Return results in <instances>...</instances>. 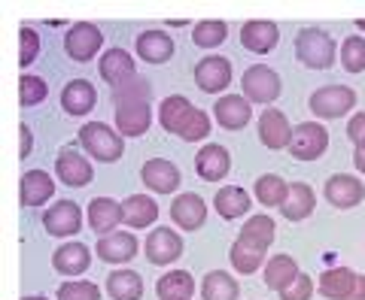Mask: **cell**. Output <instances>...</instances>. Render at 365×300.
Segmentation results:
<instances>
[{
	"label": "cell",
	"mask_w": 365,
	"mask_h": 300,
	"mask_svg": "<svg viewBox=\"0 0 365 300\" xmlns=\"http://www.w3.org/2000/svg\"><path fill=\"white\" fill-rule=\"evenodd\" d=\"M323 194H326L329 203L338 206V210H353V206L362 203L365 186H362V179L350 176V173H335V176H329Z\"/></svg>",
	"instance_id": "ba28073f"
},
{
	"label": "cell",
	"mask_w": 365,
	"mask_h": 300,
	"mask_svg": "<svg viewBox=\"0 0 365 300\" xmlns=\"http://www.w3.org/2000/svg\"><path fill=\"white\" fill-rule=\"evenodd\" d=\"M274 227H277V225H274L268 215H253V218H250V222L244 225V230H241V237H237V240H241V243H247V246H253V249L265 252V249L274 243Z\"/></svg>",
	"instance_id": "e575fe53"
},
{
	"label": "cell",
	"mask_w": 365,
	"mask_h": 300,
	"mask_svg": "<svg viewBox=\"0 0 365 300\" xmlns=\"http://www.w3.org/2000/svg\"><path fill=\"white\" fill-rule=\"evenodd\" d=\"M170 222L182 230H198L207 222V203H204L195 191L180 194V198L170 203Z\"/></svg>",
	"instance_id": "4fadbf2b"
},
{
	"label": "cell",
	"mask_w": 365,
	"mask_h": 300,
	"mask_svg": "<svg viewBox=\"0 0 365 300\" xmlns=\"http://www.w3.org/2000/svg\"><path fill=\"white\" fill-rule=\"evenodd\" d=\"M307 107H311V112L319 115V119H341V115H347L356 107V91L347 85H326V88L314 91Z\"/></svg>",
	"instance_id": "3957f363"
},
{
	"label": "cell",
	"mask_w": 365,
	"mask_h": 300,
	"mask_svg": "<svg viewBox=\"0 0 365 300\" xmlns=\"http://www.w3.org/2000/svg\"><path fill=\"white\" fill-rule=\"evenodd\" d=\"M79 143H83L86 152L101 161V164H113V161H119L125 155V146H122V134H116L104 122H88L83 124V131H79Z\"/></svg>",
	"instance_id": "6da1fadb"
},
{
	"label": "cell",
	"mask_w": 365,
	"mask_h": 300,
	"mask_svg": "<svg viewBox=\"0 0 365 300\" xmlns=\"http://www.w3.org/2000/svg\"><path fill=\"white\" fill-rule=\"evenodd\" d=\"M314 206H317V198H314L311 186L292 182L287 200H283V206H280V213H283V218H289V222H302V218H307L314 213Z\"/></svg>",
	"instance_id": "484cf974"
},
{
	"label": "cell",
	"mask_w": 365,
	"mask_h": 300,
	"mask_svg": "<svg viewBox=\"0 0 365 300\" xmlns=\"http://www.w3.org/2000/svg\"><path fill=\"white\" fill-rule=\"evenodd\" d=\"M91 264V249L83 243H67L61 249H55L52 255V267L64 273V276H83Z\"/></svg>",
	"instance_id": "7402d4cb"
},
{
	"label": "cell",
	"mask_w": 365,
	"mask_h": 300,
	"mask_svg": "<svg viewBox=\"0 0 365 300\" xmlns=\"http://www.w3.org/2000/svg\"><path fill=\"white\" fill-rule=\"evenodd\" d=\"M46 95H49V85H46L40 76H21L19 79V100H21V107H37L40 100H46Z\"/></svg>",
	"instance_id": "60d3db41"
},
{
	"label": "cell",
	"mask_w": 365,
	"mask_h": 300,
	"mask_svg": "<svg viewBox=\"0 0 365 300\" xmlns=\"http://www.w3.org/2000/svg\"><path fill=\"white\" fill-rule=\"evenodd\" d=\"M180 255H182V240L177 230H170V227L150 230V237H146V258L153 264L165 267V264H174Z\"/></svg>",
	"instance_id": "9c48e42d"
},
{
	"label": "cell",
	"mask_w": 365,
	"mask_h": 300,
	"mask_svg": "<svg viewBox=\"0 0 365 300\" xmlns=\"http://www.w3.org/2000/svg\"><path fill=\"white\" fill-rule=\"evenodd\" d=\"M280 40V31L274 21H262V18H253V21H247V25L241 28V45L250 52H256V55H265L271 52L274 45H277Z\"/></svg>",
	"instance_id": "e0dca14e"
},
{
	"label": "cell",
	"mask_w": 365,
	"mask_h": 300,
	"mask_svg": "<svg viewBox=\"0 0 365 300\" xmlns=\"http://www.w3.org/2000/svg\"><path fill=\"white\" fill-rule=\"evenodd\" d=\"M314 294V279L307 273H299L295 279L280 291V300H311Z\"/></svg>",
	"instance_id": "f6af8a7d"
},
{
	"label": "cell",
	"mask_w": 365,
	"mask_h": 300,
	"mask_svg": "<svg viewBox=\"0 0 365 300\" xmlns=\"http://www.w3.org/2000/svg\"><path fill=\"white\" fill-rule=\"evenodd\" d=\"M153 124V107L150 103H125L116 107V131L122 136H143Z\"/></svg>",
	"instance_id": "d6986e66"
},
{
	"label": "cell",
	"mask_w": 365,
	"mask_h": 300,
	"mask_svg": "<svg viewBox=\"0 0 365 300\" xmlns=\"http://www.w3.org/2000/svg\"><path fill=\"white\" fill-rule=\"evenodd\" d=\"M356 28H359V31H365V18H359V21H356Z\"/></svg>",
	"instance_id": "f907efd6"
},
{
	"label": "cell",
	"mask_w": 365,
	"mask_h": 300,
	"mask_svg": "<svg viewBox=\"0 0 365 300\" xmlns=\"http://www.w3.org/2000/svg\"><path fill=\"white\" fill-rule=\"evenodd\" d=\"M287 194H289V186L277 176V173H265V176L256 179V200L262 206H283Z\"/></svg>",
	"instance_id": "d590c367"
},
{
	"label": "cell",
	"mask_w": 365,
	"mask_h": 300,
	"mask_svg": "<svg viewBox=\"0 0 365 300\" xmlns=\"http://www.w3.org/2000/svg\"><path fill=\"white\" fill-rule=\"evenodd\" d=\"M150 97H153V85H150V79H140V76H131L128 82L113 88L116 107H125V103H150Z\"/></svg>",
	"instance_id": "8d00e7d4"
},
{
	"label": "cell",
	"mask_w": 365,
	"mask_h": 300,
	"mask_svg": "<svg viewBox=\"0 0 365 300\" xmlns=\"http://www.w3.org/2000/svg\"><path fill=\"white\" fill-rule=\"evenodd\" d=\"M174 40L168 37L162 31H143L140 37H137V55L143 58L146 64H165L170 61V55H174Z\"/></svg>",
	"instance_id": "603a6c76"
},
{
	"label": "cell",
	"mask_w": 365,
	"mask_h": 300,
	"mask_svg": "<svg viewBox=\"0 0 365 300\" xmlns=\"http://www.w3.org/2000/svg\"><path fill=\"white\" fill-rule=\"evenodd\" d=\"M122 225V203L113 198H95L88 203V227L95 234H116V227Z\"/></svg>",
	"instance_id": "ffe728a7"
},
{
	"label": "cell",
	"mask_w": 365,
	"mask_h": 300,
	"mask_svg": "<svg viewBox=\"0 0 365 300\" xmlns=\"http://www.w3.org/2000/svg\"><path fill=\"white\" fill-rule=\"evenodd\" d=\"M192 112H195V107H192V103L182 97V95H174V97L162 100V107H158V122H162V128H165L168 134H177V136H180L182 124L189 122Z\"/></svg>",
	"instance_id": "f1b7e54d"
},
{
	"label": "cell",
	"mask_w": 365,
	"mask_h": 300,
	"mask_svg": "<svg viewBox=\"0 0 365 300\" xmlns=\"http://www.w3.org/2000/svg\"><path fill=\"white\" fill-rule=\"evenodd\" d=\"M19 152H21V158H28L34 152V136H31L28 124H21V128H19Z\"/></svg>",
	"instance_id": "7dc6e473"
},
{
	"label": "cell",
	"mask_w": 365,
	"mask_h": 300,
	"mask_svg": "<svg viewBox=\"0 0 365 300\" xmlns=\"http://www.w3.org/2000/svg\"><path fill=\"white\" fill-rule=\"evenodd\" d=\"M353 167L365 176V149H356V152H353Z\"/></svg>",
	"instance_id": "681fc988"
},
{
	"label": "cell",
	"mask_w": 365,
	"mask_h": 300,
	"mask_svg": "<svg viewBox=\"0 0 365 300\" xmlns=\"http://www.w3.org/2000/svg\"><path fill=\"white\" fill-rule=\"evenodd\" d=\"M95 103H98V91L88 79H73V82H67L61 91V107L71 115H86L95 109Z\"/></svg>",
	"instance_id": "44dd1931"
},
{
	"label": "cell",
	"mask_w": 365,
	"mask_h": 300,
	"mask_svg": "<svg viewBox=\"0 0 365 300\" xmlns=\"http://www.w3.org/2000/svg\"><path fill=\"white\" fill-rule=\"evenodd\" d=\"M158 218V203L146 194H131L128 200L122 203V225L128 227H150Z\"/></svg>",
	"instance_id": "cb8c5ba5"
},
{
	"label": "cell",
	"mask_w": 365,
	"mask_h": 300,
	"mask_svg": "<svg viewBox=\"0 0 365 300\" xmlns=\"http://www.w3.org/2000/svg\"><path fill=\"white\" fill-rule=\"evenodd\" d=\"M244 97L253 103H274L280 97V76L265 64H253L244 70Z\"/></svg>",
	"instance_id": "8992f818"
},
{
	"label": "cell",
	"mask_w": 365,
	"mask_h": 300,
	"mask_svg": "<svg viewBox=\"0 0 365 300\" xmlns=\"http://www.w3.org/2000/svg\"><path fill=\"white\" fill-rule=\"evenodd\" d=\"M237 282L225 270H210L201 282V297L204 300H237Z\"/></svg>",
	"instance_id": "836d02e7"
},
{
	"label": "cell",
	"mask_w": 365,
	"mask_h": 300,
	"mask_svg": "<svg viewBox=\"0 0 365 300\" xmlns=\"http://www.w3.org/2000/svg\"><path fill=\"white\" fill-rule=\"evenodd\" d=\"M347 136L356 149H365V112H356L347 124Z\"/></svg>",
	"instance_id": "bcb514c9"
},
{
	"label": "cell",
	"mask_w": 365,
	"mask_h": 300,
	"mask_svg": "<svg viewBox=\"0 0 365 300\" xmlns=\"http://www.w3.org/2000/svg\"><path fill=\"white\" fill-rule=\"evenodd\" d=\"M140 179H143V186L155 191V194H170V191H177L180 188V170L177 164H170V161L165 158H153V161H146L143 170H140Z\"/></svg>",
	"instance_id": "7c38bea8"
},
{
	"label": "cell",
	"mask_w": 365,
	"mask_h": 300,
	"mask_svg": "<svg viewBox=\"0 0 365 300\" xmlns=\"http://www.w3.org/2000/svg\"><path fill=\"white\" fill-rule=\"evenodd\" d=\"M58 300H101V288L88 279H73L58 288Z\"/></svg>",
	"instance_id": "b9f144b4"
},
{
	"label": "cell",
	"mask_w": 365,
	"mask_h": 300,
	"mask_svg": "<svg viewBox=\"0 0 365 300\" xmlns=\"http://www.w3.org/2000/svg\"><path fill=\"white\" fill-rule=\"evenodd\" d=\"M137 249H140V243H137V237L128 234V230H116V234H107L98 240V258L107 264L131 261L137 255Z\"/></svg>",
	"instance_id": "5bb4252c"
},
{
	"label": "cell",
	"mask_w": 365,
	"mask_h": 300,
	"mask_svg": "<svg viewBox=\"0 0 365 300\" xmlns=\"http://www.w3.org/2000/svg\"><path fill=\"white\" fill-rule=\"evenodd\" d=\"M131 76H134V58L125 49H110L104 58H101V79L110 82L113 88L128 82Z\"/></svg>",
	"instance_id": "d4e9b609"
},
{
	"label": "cell",
	"mask_w": 365,
	"mask_h": 300,
	"mask_svg": "<svg viewBox=\"0 0 365 300\" xmlns=\"http://www.w3.org/2000/svg\"><path fill=\"white\" fill-rule=\"evenodd\" d=\"M341 67L347 73H362L365 70V40L362 37H347L344 45H341Z\"/></svg>",
	"instance_id": "ab89813d"
},
{
	"label": "cell",
	"mask_w": 365,
	"mask_h": 300,
	"mask_svg": "<svg viewBox=\"0 0 365 300\" xmlns=\"http://www.w3.org/2000/svg\"><path fill=\"white\" fill-rule=\"evenodd\" d=\"M55 176H58L64 186L83 188L91 182V164L83 155H76L73 149H64V152L55 158Z\"/></svg>",
	"instance_id": "ac0fdd59"
},
{
	"label": "cell",
	"mask_w": 365,
	"mask_h": 300,
	"mask_svg": "<svg viewBox=\"0 0 365 300\" xmlns=\"http://www.w3.org/2000/svg\"><path fill=\"white\" fill-rule=\"evenodd\" d=\"M195 82L204 95H220V91H225L232 85V64H228V58H220V55L201 58L195 67Z\"/></svg>",
	"instance_id": "52a82bcc"
},
{
	"label": "cell",
	"mask_w": 365,
	"mask_h": 300,
	"mask_svg": "<svg viewBox=\"0 0 365 300\" xmlns=\"http://www.w3.org/2000/svg\"><path fill=\"white\" fill-rule=\"evenodd\" d=\"M213 206H216V213H220L225 222H235V218H241L244 213H250V194L244 188H237V186H222L220 191H216V198H213Z\"/></svg>",
	"instance_id": "83f0119b"
},
{
	"label": "cell",
	"mask_w": 365,
	"mask_h": 300,
	"mask_svg": "<svg viewBox=\"0 0 365 300\" xmlns=\"http://www.w3.org/2000/svg\"><path fill=\"white\" fill-rule=\"evenodd\" d=\"M225 37H228L225 21H216V18L198 21V25L192 28V43H195L198 49H213V45L225 43Z\"/></svg>",
	"instance_id": "f35d334b"
},
{
	"label": "cell",
	"mask_w": 365,
	"mask_h": 300,
	"mask_svg": "<svg viewBox=\"0 0 365 300\" xmlns=\"http://www.w3.org/2000/svg\"><path fill=\"white\" fill-rule=\"evenodd\" d=\"M259 140L265 143L268 149H289V140H292V128L287 122V115L280 109H265L259 119Z\"/></svg>",
	"instance_id": "9a60e30c"
},
{
	"label": "cell",
	"mask_w": 365,
	"mask_h": 300,
	"mask_svg": "<svg viewBox=\"0 0 365 300\" xmlns=\"http://www.w3.org/2000/svg\"><path fill=\"white\" fill-rule=\"evenodd\" d=\"M43 227L49 230L52 237H71L83 227V210L73 200H58L55 206H49L43 215Z\"/></svg>",
	"instance_id": "8fae6325"
},
{
	"label": "cell",
	"mask_w": 365,
	"mask_h": 300,
	"mask_svg": "<svg viewBox=\"0 0 365 300\" xmlns=\"http://www.w3.org/2000/svg\"><path fill=\"white\" fill-rule=\"evenodd\" d=\"M295 55L311 70H329L335 64V40L319 28H304L295 37Z\"/></svg>",
	"instance_id": "7a4b0ae2"
},
{
	"label": "cell",
	"mask_w": 365,
	"mask_h": 300,
	"mask_svg": "<svg viewBox=\"0 0 365 300\" xmlns=\"http://www.w3.org/2000/svg\"><path fill=\"white\" fill-rule=\"evenodd\" d=\"M228 258H232V267L237 270V273H244V276H250V273H256L259 267H262V261H265V252L262 249H253V246H247V243H237L232 246V252H228Z\"/></svg>",
	"instance_id": "74e56055"
},
{
	"label": "cell",
	"mask_w": 365,
	"mask_h": 300,
	"mask_svg": "<svg viewBox=\"0 0 365 300\" xmlns=\"http://www.w3.org/2000/svg\"><path fill=\"white\" fill-rule=\"evenodd\" d=\"M37 52H40V33L28 25H21V31H19V64L21 67L34 64L37 61Z\"/></svg>",
	"instance_id": "7bdbcfd3"
},
{
	"label": "cell",
	"mask_w": 365,
	"mask_h": 300,
	"mask_svg": "<svg viewBox=\"0 0 365 300\" xmlns=\"http://www.w3.org/2000/svg\"><path fill=\"white\" fill-rule=\"evenodd\" d=\"M302 270H299V264H295L289 255H274V258H268V264H265V285L271 288V291H283L295 276H299Z\"/></svg>",
	"instance_id": "d6a6232c"
},
{
	"label": "cell",
	"mask_w": 365,
	"mask_h": 300,
	"mask_svg": "<svg viewBox=\"0 0 365 300\" xmlns=\"http://www.w3.org/2000/svg\"><path fill=\"white\" fill-rule=\"evenodd\" d=\"M107 291L113 300H140L143 297V279L134 270H113L107 276Z\"/></svg>",
	"instance_id": "4dcf8cb0"
},
{
	"label": "cell",
	"mask_w": 365,
	"mask_h": 300,
	"mask_svg": "<svg viewBox=\"0 0 365 300\" xmlns=\"http://www.w3.org/2000/svg\"><path fill=\"white\" fill-rule=\"evenodd\" d=\"M101 45H104V33H101L98 25H91V21H76V25L67 28V33H64V52L79 64L91 61Z\"/></svg>",
	"instance_id": "5b68a950"
},
{
	"label": "cell",
	"mask_w": 365,
	"mask_h": 300,
	"mask_svg": "<svg viewBox=\"0 0 365 300\" xmlns=\"http://www.w3.org/2000/svg\"><path fill=\"white\" fill-rule=\"evenodd\" d=\"M353 282H356V273H353V270H347V267H332V270L319 273L317 288H319V294L329 297V300H347Z\"/></svg>",
	"instance_id": "f546056e"
},
{
	"label": "cell",
	"mask_w": 365,
	"mask_h": 300,
	"mask_svg": "<svg viewBox=\"0 0 365 300\" xmlns=\"http://www.w3.org/2000/svg\"><path fill=\"white\" fill-rule=\"evenodd\" d=\"M210 134V119H207V112L204 109H195L189 115V122L182 124V131H180V140H186V143H195V140H204V136Z\"/></svg>",
	"instance_id": "ee69618b"
},
{
	"label": "cell",
	"mask_w": 365,
	"mask_h": 300,
	"mask_svg": "<svg viewBox=\"0 0 365 300\" xmlns=\"http://www.w3.org/2000/svg\"><path fill=\"white\" fill-rule=\"evenodd\" d=\"M213 115H216V122H220V128L241 131L250 124V119H253V107H250V100L244 95H225L213 103Z\"/></svg>",
	"instance_id": "30bf717a"
},
{
	"label": "cell",
	"mask_w": 365,
	"mask_h": 300,
	"mask_svg": "<svg viewBox=\"0 0 365 300\" xmlns=\"http://www.w3.org/2000/svg\"><path fill=\"white\" fill-rule=\"evenodd\" d=\"M228 167H232V155H228V149H222L220 143H207L195 158V170H198V176L204 182L225 179Z\"/></svg>",
	"instance_id": "2e32d148"
},
{
	"label": "cell",
	"mask_w": 365,
	"mask_h": 300,
	"mask_svg": "<svg viewBox=\"0 0 365 300\" xmlns=\"http://www.w3.org/2000/svg\"><path fill=\"white\" fill-rule=\"evenodd\" d=\"M25 300H46V297H25Z\"/></svg>",
	"instance_id": "816d5d0a"
},
{
	"label": "cell",
	"mask_w": 365,
	"mask_h": 300,
	"mask_svg": "<svg viewBox=\"0 0 365 300\" xmlns=\"http://www.w3.org/2000/svg\"><path fill=\"white\" fill-rule=\"evenodd\" d=\"M347 300H365V276H359V273H356V282H353Z\"/></svg>",
	"instance_id": "c3c4849f"
},
{
	"label": "cell",
	"mask_w": 365,
	"mask_h": 300,
	"mask_svg": "<svg viewBox=\"0 0 365 300\" xmlns=\"http://www.w3.org/2000/svg\"><path fill=\"white\" fill-rule=\"evenodd\" d=\"M55 194V182L49 179L46 170H28L21 176V203L25 206H40Z\"/></svg>",
	"instance_id": "4316f807"
},
{
	"label": "cell",
	"mask_w": 365,
	"mask_h": 300,
	"mask_svg": "<svg viewBox=\"0 0 365 300\" xmlns=\"http://www.w3.org/2000/svg\"><path fill=\"white\" fill-rule=\"evenodd\" d=\"M155 294L162 300H189L195 294V279L186 270H170L155 282Z\"/></svg>",
	"instance_id": "1f68e13d"
},
{
	"label": "cell",
	"mask_w": 365,
	"mask_h": 300,
	"mask_svg": "<svg viewBox=\"0 0 365 300\" xmlns=\"http://www.w3.org/2000/svg\"><path fill=\"white\" fill-rule=\"evenodd\" d=\"M329 149V131L319 122H302L299 128H292L289 140V155L299 161H317L323 158Z\"/></svg>",
	"instance_id": "277c9868"
}]
</instances>
